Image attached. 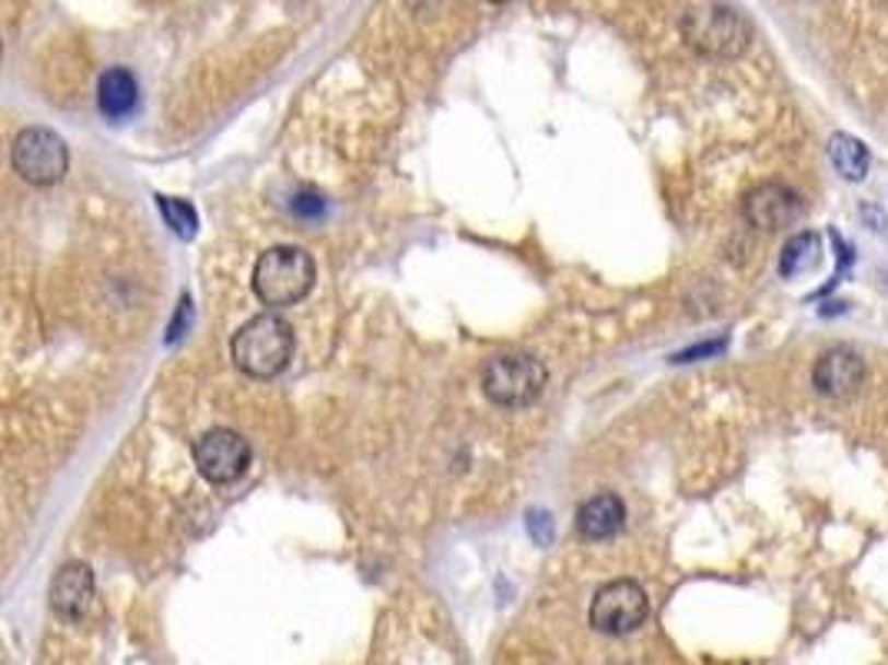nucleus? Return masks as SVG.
<instances>
[{
    "label": "nucleus",
    "mask_w": 888,
    "mask_h": 665,
    "mask_svg": "<svg viewBox=\"0 0 888 665\" xmlns=\"http://www.w3.org/2000/svg\"><path fill=\"white\" fill-rule=\"evenodd\" d=\"M829 156H832V166L845 177V180H865L868 174V147L858 140V137H849V133H832L829 140Z\"/></svg>",
    "instance_id": "nucleus-14"
},
{
    "label": "nucleus",
    "mask_w": 888,
    "mask_h": 665,
    "mask_svg": "<svg viewBox=\"0 0 888 665\" xmlns=\"http://www.w3.org/2000/svg\"><path fill=\"white\" fill-rule=\"evenodd\" d=\"M546 389V366L529 353H503L493 357L482 370V393L490 402L516 409L539 399Z\"/></svg>",
    "instance_id": "nucleus-3"
},
{
    "label": "nucleus",
    "mask_w": 888,
    "mask_h": 665,
    "mask_svg": "<svg viewBox=\"0 0 888 665\" xmlns=\"http://www.w3.org/2000/svg\"><path fill=\"white\" fill-rule=\"evenodd\" d=\"M293 360V326L277 313L247 319L233 337V363L254 380L280 376Z\"/></svg>",
    "instance_id": "nucleus-1"
},
{
    "label": "nucleus",
    "mask_w": 888,
    "mask_h": 665,
    "mask_svg": "<svg viewBox=\"0 0 888 665\" xmlns=\"http://www.w3.org/2000/svg\"><path fill=\"white\" fill-rule=\"evenodd\" d=\"M622 523H626V506L616 492H599V495L586 499L576 513V529L593 542L616 536L622 529Z\"/></svg>",
    "instance_id": "nucleus-11"
},
{
    "label": "nucleus",
    "mask_w": 888,
    "mask_h": 665,
    "mask_svg": "<svg viewBox=\"0 0 888 665\" xmlns=\"http://www.w3.org/2000/svg\"><path fill=\"white\" fill-rule=\"evenodd\" d=\"M97 104L110 120L127 117L137 107V77L127 67H110L97 83Z\"/></svg>",
    "instance_id": "nucleus-12"
},
{
    "label": "nucleus",
    "mask_w": 888,
    "mask_h": 665,
    "mask_svg": "<svg viewBox=\"0 0 888 665\" xmlns=\"http://www.w3.org/2000/svg\"><path fill=\"white\" fill-rule=\"evenodd\" d=\"M91 599H94V572H91V565L67 562L57 572L54 586H50V606L67 619H80L91 609Z\"/></svg>",
    "instance_id": "nucleus-10"
},
{
    "label": "nucleus",
    "mask_w": 888,
    "mask_h": 665,
    "mask_svg": "<svg viewBox=\"0 0 888 665\" xmlns=\"http://www.w3.org/2000/svg\"><path fill=\"white\" fill-rule=\"evenodd\" d=\"M250 443L226 430V427H217L210 433H203L197 443H194V463L200 469V476L213 486H230L236 482L239 476L247 472L250 466Z\"/></svg>",
    "instance_id": "nucleus-7"
},
{
    "label": "nucleus",
    "mask_w": 888,
    "mask_h": 665,
    "mask_svg": "<svg viewBox=\"0 0 888 665\" xmlns=\"http://www.w3.org/2000/svg\"><path fill=\"white\" fill-rule=\"evenodd\" d=\"M11 160H14V171L34 187L60 184L70 166L63 137L47 127H27L24 133H17L11 147Z\"/></svg>",
    "instance_id": "nucleus-5"
},
{
    "label": "nucleus",
    "mask_w": 888,
    "mask_h": 665,
    "mask_svg": "<svg viewBox=\"0 0 888 665\" xmlns=\"http://www.w3.org/2000/svg\"><path fill=\"white\" fill-rule=\"evenodd\" d=\"M650 616V599H645V590L632 579H616L609 586H603L589 606V622L596 632L606 635H626L632 629H639Z\"/></svg>",
    "instance_id": "nucleus-6"
},
{
    "label": "nucleus",
    "mask_w": 888,
    "mask_h": 665,
    "mask_svg": "<svg viewBox=\"0 0 888 665\" xmlns=\"http://www.w3.org/2000/svg\"><path fill=\"white\" fill-rule=\"evenodd\" d=\"M743 213L759 230H779V226H788L802 213V200L785 184H759L746 194Z\"/></svg>",
    "instance_id": "nucleus-8"
},
{
    "label": "nucleus",
    "mask_w": 888,
    "mask_h": 665,
    "mask_svg": "<svg viewBox=\"0 0 888 665\" xmlns=\"http://www.w3.org/2000/svg\"><path fill=\"white\" fill-rule=\"evenodd\" d=\"M156 207H160V213H164L167 226H171L180 240H194V236H197L200 220H197L194 203H187V200H180V197H156Z\"/></svg>",
    "instance_id": "nucleus-15"
},
{
    "label": "nucleus",
    "mask_w": 888,
    "mask_h": 665,
    "mask_svg": "<svg viewBox=\"0 0 888 665\" xmlns=\"http://www.w3.org/2000/svg\"><path fill=\"white\" fill-rule=\"evenodd\" d=\"M316 280V264L300 246H273L254 267V293L267 306L300 303Z\"/></svg>",
    "instance_id": "nucleus-2"
},
{
    "label": "nucleus",
    "mask_w": 888,
    "mask_h": 665,
    "mask_svg": "<svg viewBox=\"0 0 888 665\" xmlns=\"http://www.w3.org/2000/svg\"><path fill=\"white\" fill-rule=\"evenodd\" d=\"M822 260V240L819 233H795L779 254V273L788 280V277H798V273H809L816 270Z\"/></svg>",
    "instance_id": "nucleus-13"
},
{
    "label": "nucleus",
    "mask_w": 888,
    "mask_h": 665,
    "mask_svg": "<svg viewBox=\"0 0 888 665\" xmlns=\"http://www.w3.org/2000/svg\"><path fill=\"white\" fill-rule=\"evenodd\" d=\"M682 34L696 50H702L709 57H736L752 40V27L746 24V18L736 14L733 8H722V4H709V8L692 11L682 21Z\"/></svg>",
    "instance_id": "nucleus-4"
},
{
    "label": "nucleus",
    "mask_w": 888,
    "mask_h": 665,
    "mask_svg": "<svg viewBox=\"0 0 888 665\" xmlns=\"http://www.w3.org/2000/svg\"><path fill=\"white\" fill-rule=\"evenodd\" d=\"M718 350H725V340H712V343H699L686 353L676 357V363H692V360H702V357H715Z\"/></svg>",
    "instance_id": "nucleus-16"
},
{
    "label": "nucleus",
    "mask_w": 888,
    "mask_h": 665,
    "mask_svg": "<svg viewBox=\"0 0 888 665\" xmlns=\"http://www.w3.org/2000/svg\"><path fill=\"white\" fill-rule=\"evenodd\" d=\"M862 380H865V363L849 347H832L829 353L816 360V370H813V386L832 399L855 393Z\"/></svg>",
    "instance_id": "nucleus-9"
},
{
    "label": "nucleus",
    "mask_w": 888,
    "mask_h": 665,
    "mask_svg": "<svg viewBox=\"0 0 888 665\" xmlns=\"http://www.w3.org/2000/svg\"><path fill=\"white\" fill-rule=\"evenodd\" d=\"M862 213L872 220V230H881V226H885V217H878V213H875V207H865Z\"/></svg>",
    "instance_id": "nucleus-18"
},
{
    "label": "nucleus",
    "mask_w": 888,
    "mask_h": 665,
    "mask_svg": "<svg viewBox=\"0 0 888 665\" xmlns=\"http://www.w3.org/2000/svg\"><path fill=\"white\" fill-rule=\"evenodd\" d=\"M490 4H506V0H490Z\"/></svg>",
    "instance_id": "nucleus-19"
},
{
    "label": "nucleus",
    "mask_w": 888,
    "mask_h": 665,
    "mask_svg": "<svg viewBox=\"0 0 888 665\" xmlns=\"http://www.w3.org/2000/svg\"><path fill=\"white\" fill-rule=\"evenodd\" d=\"M293 210H296L300 217H319V213H323V197H316V194H300V197L293 200Z\"/></svg>",
    "instance_id": "nucleus-17"
}]
</instances>
